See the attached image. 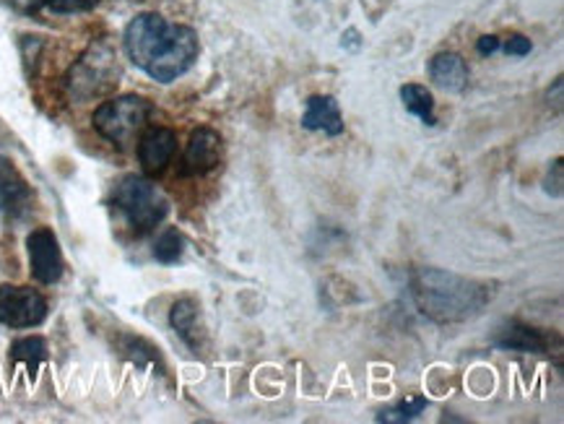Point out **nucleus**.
I'll use <instances>...</instances> for the list:
<instances>
[{
  "label": "nucleus",
  "mask_w": 564,
  "mask_h": 424,
  "mask_svg": "<svg viewBox=\"0 0 564 424\" xmlns=\"http://www.w3.org/2000/svg\"><path fill=\"white\" fill-rule=\"evenodd\" d=\"M198 50V34L191 26L170 24L159 13H141L126 29L128 57L159 84H170L187 74Z\"/></svg>",
  "instance_id": "1"
},
{
  "label": "nucleus",
  "mask_w": 564,
  "mask_h": 424,
  "mask_svg": "<svg viewBox=\"0 0 564 424\" xmlns=\"http://www.w3.org/2000/svg\"><path fill=\"white\" fill-rule=\"evenodd\" d=\"M411 292L426 318L437 323H460L479 315L491 300L487 284L447 274L443 269H422L414 274Z\"/></svg>",
  "instance_id": "2"
},
{
  "label": "nucleus",
  "mask_w": 564,
  "mask_h": 424,
  "mask_svg": "<svg viewBox=\"0 0 564 424\" xmlns=\"http://www.w3.org/2000/svg\"><path fill=\"white\" fill-rule=\"evenodd\" d=\"M120 84L118 50L110 40L91 42L89 50L78 57L65 76V91L74 102H91L105 97Z\"/></svg>",
  "instance_id": "3"
},
{
  "label": "nucleus",
  "mask_w": 564,
  "mask_h": 424,
  "mask_svg": "<svg viewBox=\"0 0 564 424\" xmlns=\"http://www.w3.org/2000/svg\"><path fill=\"white\" fill-rule=\"evenodd\" d=\"M112 206L126 217L135 235H147L167 219L170 200L147 177L128 175L118 183L112 193Z\"/></svg>",
  "instance_id": "4"
},
{
  "label": "nucleus",
  "mask_w": 564,
  "mask_h": 424,
  "mask_svg": "<svg viewBox=\"0 0 564 424\" xmlns=\"http://www.w3.org/2000/svg\"><path fill=\"white\" fill-rule=\"evenodd\" d=\"M151 118V102L143 97L128 95L118 99H107L94 110L91 123L97 128V133L115 143L118 149H128L130 143L143 133Z\"/></svg>",
  "instance_id": "5"
},
{
  "label": "nucleus",
  "mask_w": 564,
  "mask_h": 424,
  "mask_svg": "<svg viewBox=\"0 0 564 424\" xmlns=\"http://www.w3.org/2000/svg\"><path fill=\"white\" fill-rule=\"evenodd\" d=\"M47 318V300L37 290L17 284L0 286V323L9 328H34Z\"/></svg>",
  "instance_id": "6"
},
{
  "label": "nucleus",
  "mask_w": 564,
  "mask_h": 424,
  "mask_svg": "<svg viewBox=\"0 0 564 424\" xmlns=\"http://www.w3.org/2000/svg\"><path fill=\"white\" fill-rule=\"evenodd\" d=\"M29 263H32V276L40 284H55L63 276V253L57 246V237L53 229L40 227L26 237Z\"/></svg>",
  "instance_id": "7"
},
{
  "label": "nucleus",
  "mask_w": 564,
  "mask_h": 424,
  "mask_svg": "<svg viewBox=\"0 0 564 424\" xmlns=\"http://www.w3.org/2000/svg\"><path fill=\"white\" fill-rule=\"evenodd\" d=\"M34 193L11 160H0V214L6 219H24L32 211Z\"/></svg>",
  "instance_id": "8"
},
{
  "label": "nucleus",
  "mask_w": 564,
  "mask_h": 424,
  "mask_svg": "<svg viewBox=\"0 0 564 424\" xmlns=\"http://www.w3.org/2000/svg\"><path fill=\"white\" fill-rule=\"evenodd\" d=\"M221 162V135L212 128H195L183 156V175H206Z\"/></svg>",
  "instance_id": "9"
},
{
  "label": "nucleus",
  "mask_w": 564,
  "mask_h": 424,
  "mask_svg": "<svg viewBox=\"0 0 564 424\" xmlns=\"http://www.w3.org/2000/svg\"><path fill=\"white\" fill-rule=\"evenodd\" d=\"M177 151V135L170 128H149L139 139V162L147 175L156 177L167 170Z\"/></svg>",
  "instance_id": "10"
},
{
  "label": "nucleus",
  "mask_w": 564,
  "mask_h": 424,
  "mask_svg": "<svg viewBox=\"0 0 564 424\" xmlns=\"http://www.w3.org/2000/svg\"><path fill=\"white\" fill-rule=\"evenodd\" d=\"M302 128L307 131H323L328 135H341L344 133V118L341 107H338L336 97L328 95H315L307 99V110L302 115Z\"/></svg>",
  "instance_id": "11"
},
{
  "label": "nucleus",
  "mask_w": 564,
  "mask_h": 424,
  "mask_svg": "<svg viewBox=\"0 0 564 424\" xmlns=\"http://www.w3.org/2000/svg\"><path fill=\"white\" fill-rule=\"evenodd\" d=\"M430 78L440 89L458 95L468 86V66L458 53H440L430 61Z\"/></svg>",
  "instance_id": "12"
},
{
  "label": "nucleus",
  "mask_w": 564,
  "mask_h": 424,
  "mask_svg": "<svg viewBox=\"0 0 564 424\" xmlns=\"http://www.w3.org/2000/svg\"><path fill=\"white\" fill-rule=\"evenodd\" d=\"M170 323L172 328L177 330V336L183 339L187 347L198 351L204 347V323H200V313L198 305L193 300H180L172 305L170 313Z\"/></svg>",
  "instance_id": "13"
},
{
  "label": "nucleus",
  "mask_w": 564,
  "mask_h": 424,
  "mask_svg": "<svg viewBox=\"0 0 564 424\" xmlns=\"http://www.w3.org/2000/svg\"><path fill=\"white\" fill-rule=\"evenodd\" d=\"M495 347L510 349V351H525V355H541V351H546V339L536 328L512 323V326L502 328L500 334L495 336Z\"/></svg>",
  "instance_id": "14"
},
{
  "label": "nucleus",
  "mask_w": 564,
  "mask_h": 424,
  "mask_svg": "<svg viewBox=\"0 0 564 424\" xmlns=\"http://www.w3.org/2000/svg\"><path fill=\"white\" fill-rule=\"evenodd\" d=\"M401 99H403V107L411 115H416L419 120H422L424 126H435L437 118H435V97H432V91L426 89L422 84H406L401 89Z\"/></svg>",
  "instance_id": "15"
},
{
  "label": "nucleus",
  "mask_w": 564,
  "mask_h": 424,
  "mask_svg": "<svg viewBox=\"0 0 564 424\" xmlns=\"http://www.w3.org/2000/svg\"><path fill=\"white\" fill-rule=\"evenodd\" d=\"M11 359L19 365H26L29 376H37L42 362L47 359V344L40 336H29V339H19L11 347Z\"/></svg>",
  "instance_id": "16"
},
{
  "label": "nucleus",
  "mask_w": 564,
  "mask_h": 424,
  "mask_svg": "<svg viewBox=\"0 0 564 424\" xmlns=\"http://www.w3.org/2000/svg\"><path fill=\"white\" fill-rule=\"evenodd\" d=\"M426 409V399L424 396H409L403 401H398V404L382 409L378 414V422H386V424H403V422H411L416 420L419 414H422Z\"/></svg>",
  "instance_id": "17"
},
{
  "label": "nucleus",
  "mask_w": 564,
  "mask_h": 424,
  "mask_svg": "<svg viewBox=\"0 0 564 424\" xmlns=\"http://www.w3.org/2000/svg\"><path fill=\"white\" fill-rule=\"evenodd\" d=\"M185 250V240L177 229H167L162 237L156 240L154 246V258L159 263H177L183 258Z\"/></svg>",
  "instance_id": "18"
},
{
  "label": "nucleus",
  "mask_w": 564,
  "mask_h": 424,
  "mask_svg": "<svg viewBox=\"0 0 564 424\" xmlns=\"http://www.w3.org/2000/svg\"><path fill=\"white\" fill-rule=\"evenodd\" d=\"M99 0H50V9L55 13H82V11H91Z\"/></svg>",
  "instance_id": "19"
},
{
  "label": "nucleus",
  "mask_w": 564,
  "mask_h": 424,
  "mask_svg": "<svg viewBox=\"0 0 564 424\" xmlns=\"http://www.w3.org/2000/svg\"><path fill=\"white\" fill-rule=\"evenodd\" d=\"M505 50H508V55L523 57L531 53V40L523 37V34H512V37L508 40V45H505Z\"/></svg>",
  "instance_id": "20"
},
{
  "label": "nucleus",
  "mask_w": 564,
  "mask_h": 424,
  "mask_svg": "<svg viewBox=\"0 0 564 424\" xmlns=\"http://www.w3.org/2000/svg\"><path fill=\"white\" fill-rule=\"evenodd\" d=\"M476 50H479L481 55H491L500 50V37H495V34H487V37L479 40V45H476Z\"/></svg>",
  "instance_id": "21"
},
{
  "label": "nucleus",
  "mask_w": 564,
  "mask_h": 424,
  "mask_svg": "<svg viewBox=\"0 0 564 424\" xmlns=\"http://www.w3.org/2000/svg\"><path fill=\"white\" fill-rule=\"evenodd\" d=\"M9 3L13 6V9H19V11H37L40 6L50 3V0H9Z\"/></svg>",
  "instance_id": "22"
}]
</instances>
